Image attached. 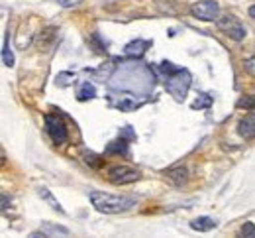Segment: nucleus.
Segmentation results:
<instances>
[{"mask_svg":"<svg viewBox=\"0 0 255 238\" xmlns=\"http://www.w3.org/2000/svg\"><path fill=\"white\" fill-rule=\"evenodd\" d=\"M159 71L165 75L167 93H171L177 101H183L189 93V87H191V73L187 69L173 67V63H169V61H163L159 65Z\"/></svg>","mask_w":255,"mask_h":238,"instance_id":"1","label":"nucleus"},{"mask_svg":"<svg viewBox=\"0 0 255 238\" xmlns=\"http://www.w3.org/2000/svg\"><path fill=\"white\" fill-rule=\"evenodd\" d=\"M91 203L96 211H100L104 215H118V213H126L129 209H133L137 201L133 197H126V195H110L104 191H93Z\"/></svg>","mask_w":255,"mask_h":238,"instance_id":"2","label":"nucleus"},{"mask_svg":"<svg viewBox=\"0 0 255 238\" xmlns=\"http://www.w3.org/2000/svg\"><path fill=\"white\" fill-rule=\"evenodd\" d=\"M191 14L202 22H214L220 14V4L216 0H198L191 6Z\"/></svg>","mask_w":255,"mask_h":238,"instance_id":"3","label":"nucleus"},{"mask_svg":"<svg viewBox=\"0 0 255 238\" xmlns=\"http://www.w3.org/2000/svg\"><path fill=\"white\" fill-rule=\"evenodd\" d=\"M43 120H45V130H47L49 138L53 140V144L63 146L69 140V132H67V126H65L63 120L57 114H45Z\"/></svg>","mask_w":255,"mask_h":238,"instance_id":"4","label":"nucleus"},{"mask_svg":"<svg viewBox=\"0 0 255 238\" xmlns=\"http://www.w3.org/2000/svg\"><path fill=\"white\" fill-rule=\"evenodd\" d=\"M218 28H220L226 35H230L232 39H236V41H242V39H246V35H248V30H246L244 24L240 22V18H236L234 14H226L222 18H218Z\"/></svg>","mask_w":255,"mask_h":238,"instance_id":"5","label":"nucleus"},{"mask_svg":"<svg viewBox=\"0 0 255 238\" xmlns=\"http://www.w3.org/2000/svg\"><path fill=\"white\" fill-rule=\"evenodd\" d=\"M139 179V171L129 166H112L108 168V181L114 185H129Z\"/></svg>","mask_w":255,"mask_h":238,"instance_id":"6","label":"nucleus"},{"mask_svg":"<svg viewBox=\"0 0 255 238\" xmlns=\"http://www.w3.org/2000/svg\"><path fill=\"white\" fill-rule=\"evenodd\" d=\"M165 177L169 179V183H173L175 187H181L183 183H187L189 179V171L183 166H177V168H171V170L165 171Z\"/></svg>","mask_w":255,"mask_h":238,"instance_id":"7","label":"nucleus"},{"mask_svg":"<svg viewBox=\"0 0 255 238\" xmlns=\"http://www.w3.org/2000/svg\"><path fill=\"white\" fill-rule=\"evenodd\" d=\"M255 114L254 110H250V114L238 124V132H240V136H244L246 140H250V138H254V132H255Z\"/></svg>","mask_w":255,"mask_h":238,"instance_id":"8","label":"nucleus"},{"mask_svg":"<svg viewBox=\"0 0 255 238\" xmlns=\"http://www.w3.org/2000/svg\"><path fill=\"white\" fill-rule=\"evenodd\" d=\"M191 229L198 233H210L212 229H216V221L210 217H198L191 223Z\"/></svg>","mask_w":255,"mask_h":238,"instance_id":"9","label":"nucleus"},{"mask_svg":"<svg viewBox=\"0 0 255 238\" xmlns=\"http://www.w3.org/2000/svg\"><path fill=\"white\" fill-rule=\"evenodd\" d=\"M96 97V89H95V85L93 83H83L81 87H79V91H77V99L81 102H85V101H91V99H95Z\"/></svg>","mask_w":255,"mask_h":238,"instance_id":"10","label":"nucleus"},{"mask_svg":"<svg viewBox=\"0 0 255 238\" xmlns=\"http://www.w3.org/2000/svg\"><path fill=\"white\" fill-rule=\"evenodd\" d=\"M151 45V41H143V39H137V41H131L126 45V53L128 55H143L145 49Z\"/></svg>","mask_w":255,"mask_h":238,"instance_id":"11","label":"nucleus"},{"mask_svg":"<svg viewBox=\"0 0 255 238\" xmlns=\"http://www.w3.org/2000/svg\"><path fill=\"white\" fill-rule=\"evenodd\" d=\"M128 152V140L124 138H118L116 142H112V144H108V148H106V154H122V156H126Z\"/></svg>","mask_w":255,"mask_h":238,"instance_id":"12","label":"nucleus"},{"mask_svg":"<svg viewBox=\"0 0 255 238\" xmlns=\"http://www.w3.org/2000/svg\"><path fill=\"white\" fill-rule=\"evenodd\" d=\"M2 63L8 65V67L14 65V53H12L10 45H8V35L4 37V45H2Z\"/></svg>","mask_w":255,"mask_h":238,"instance_id":"13","label":"nucleus"},{"mask_svg":"<svg viewBox=\"0 0 255 238\" xmlns=\"http://www.w3.org/2000/svg\"><path fill=\"white\" fill-rule=\"evenodd\" d=\"M55 28L53 26H49V28H45L43 32H39V37H37V41H39V45H45V43H49V41H53L57 35H55Z\"/></svg>","mask_w":255,"mask_h":238,"instance_id":"14","label":"nucleus"},{"mask_svg":"<svg viewBox=\"0 0 255 238\" xmlns=\"http://www.w3.org/2000/svg\"><path fill=\"white\" fill-rule=\"evenodd\" d=\"M39 195H41V197H43L45 201H49V203H51V207H53L55 211H59V213H63V207L59 205V201H55V199L51 197V193H49V191H47L45 187H39Z\"/></svg>","mask_w":255,"mask_h":238,"instance_id":"15","label":"nucleus"},{"mask_svg":"<svg viewBox=\"0 0 255 238\" xmlns=\"http://www.w3.org/2000/svg\"><path fill=\"white\" fill-rule=\"evenodd\" d=\"M238 238H255V227H254V223H252V221H250V223H246V225L240 229Z\"/></svg>","mask_w":255,"mask_h":238,"instance_id":"16","label":"nucleus"},{"mask_svg":"<svg viewBox=\"0 0 255 238\" xmlns=\"http://www.w3.org/2000/svg\"><path fill=\"white\" fill-rule=\"evenodd\" d=\"M212 104V97H208V95H200L196 101L192 102L191 106L192 108H208Z\"/></svg>","mask_w":255,"mask_h":238,"instance_id":"17","label":"nucleus"},{"mask_svg":"<svg viewBox=\"0 0 255 238\" xmlns=\"http://www.w3.org/2000/svg\"><path fill=\"white\" fill-rule=\"evenodd\" d=\"M85 158H87L85 162H87V164H91L93 168H100V166H102V160H100L98 156H95V154H91V152H89Z\"/></svg>","mask_w":255,"mask_h":238,"instance_id":"18","label":"nucleus"},{"mask_svg":"<svg viewBox=\"0 0 255 238\" xmlns=\"http://www.w3.org/2000/svg\"><path fill=\"white\" fill-rule=\"evenodd\" d=\"M120 138H124V140H128V142H131V140H135V134L131 132V128H129V126H124V128H122V132H120Z\"/></svg>","mask_w":255,"mask_h":238,"instance_id":"19","label":"nucleus"},{"mask_svg":"<svg viewBox=\"0 0 255 238\" xmlns=\"http://www.w3.org/2000/svg\"><path fill=\"white\" fill-rule=\"evenodd\" d=\"M83 0H57V4L59 6H63V8H73V6H79Z\"/></svg>","mask_w":255,"mask_h":238,"instance_id":"20","label":"nucleus"},{"mask_svg":"<svg viewBox=\"0 0 255 238\" xmlns=\"http://www.w3.org/2000/svg\"><path fill=\"white\" fill-rule=\"evenodd\" d=\"M10 203H12V199H10L8 195H2V193H0V211L8 209V207H10Z\"/></svg>","mask_w":255,"mask_h":238,"instance_id":"21","label":"nucleus"},{"mask_svg":"<svg viewBox=\"0 0 255 238\" xmlns=\"http://www.w3.org/2000/svg\"><path fill=\"white\" fill-rule=\"evenodd\" d=\"M238 106H248L250 110H254V99H252V97H248V99H242V101L238 102Z\"/></svg>","mask_w":255,"mask_h":238,"instance_id":"22","label":"nucleus"},{"mask_svg":"<svg viewBox=\"0 0 255 238\" xmlns=\"http://www.w3.org/2000/svg\"><path fill=\"white\" fill-rule=\"evenodd\" d=\"M6 162H8V160H6V152H4V148L0 146V168H4Z\"/></svg>","mask_w":255,"mask_h":238,"instance_id":"23","label":"nucleus"},{"mask_svg":"<svg viewBox=\"0 0 255 238\" xmlns=\"http://www.w3.org/2000/svg\"><path fill=\"white\" fill-rule=\"evenodd\" d=\"M248 73H250V75H254V57H250V59H248Z\"/></svg>","mask_w":255,"mask_h":238,"instance_id":"24","label":"nucleus"},{"mask_svg":"<svg viewBox=\"0 0 255 238\" xmlns=\"http://www.w3.org/2000/svg\"><path fill=\"white\" fill-rule=\"evenodd\" d=\"M255 16V8L254 6H250V18H254Z\"/></svg>","mask_w":255,"mask_h":238,"instance_id":"25","label":"nucleus"},{"mask_svg":"<svg viewBox=\"0 0 255 238\" xmlns=\"http://www.w3.org/2000/svg\"><path fill=\"white\" fill-rule=\"evenodd\" d=\"M32 238H39V237H37V235H35V237H32Z\"/></svg>","mask_w":255,"mask_h":238,"instance_id":"26","label":"nucleus"}]
</instances>
